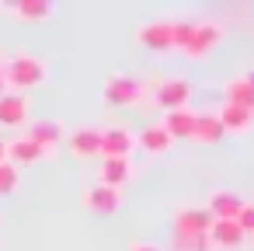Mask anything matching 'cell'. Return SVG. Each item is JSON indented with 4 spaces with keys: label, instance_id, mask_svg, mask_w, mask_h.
<instances>
[{
    "label": "cell",
    "instance_id": "12",
    "mask_svg": "<svg viewBox=\"0 0 254 251\" xmlns=\"http://www.w3.org/2000/svg\"><path fill=\"white\" fill-rule=\"evenodd\" d=\"M216 119H219L223 133H233V136H247L254 129V115L247 108H240V105H223L216 112Z\"/></svg>",
    "mask_w": 254,
    "mask_h": 251
},
{
    "label": "cell",
    "instance_id": "14",
    "mask_svg": "<svg viewBox=\"0 0 254 251\" xmlns=\"http://www.w3.org/2000/svg\"><path fill=\"white\" fill-rule=\"evenodd\" d=\"M7 147V164H14V167H21V164H32V161H39V157H49L35 140H28V136H14L11 143H4Z\"/></svg>",
    "mask_w": 254,
    "mask_h": 251
},
{
    "label": "cell",
    "instance_id": "23",
    "mask_svg": "<svg viewBox=\"0 0 254 251\" xmlns=\"http://www.w3.org/2000/svg\"><path fill=\"white\" fill-rule=\"evenodd\" d=\"M237 227L244 230V237H254V202H244V209L237 213Z\"/></svg>",
    "mask_w": 254,
    "mask_h": 251
},
{
    "label": "cell",
    "instance_id": "5",
    "mask_svg": "<svg viewBox=\"0 0 254 251\" xmlns=\"http://www.w3.org/2000/svg\"><path fill=\"white\" fill-rule=\"evenodd\" d=\"M212 227V213L205 206H181L174 213V237H202Z\"/></svg>",
    "mask_w": 254,
    "mask_h": 251
},
{
    "label": "cell",
    "instance_id": "21",
    "mask_svg": "<svg viewBox=\"0 0 254 251\" xmlns=\"http://www.w3.org/2000/svg\"><path fill=\"white\" fill-rule=\"evenodd\" d=\"M223 94H226V105H240V108H247V112L254 115V91L244 84V77H233V81H226Z\"/></svg>",
    "mask_w": 254,
    "mask_h": 251
},
{
    "label": "cell",
    "instance_id": "9",
    "mask_svg": "<svg viewBox=\"0 0 254 251\" xmlns=\"http://www.w3.org/2000/svg\"><path fill=\"white\" fill-rule=\"evenodd\" d=\"M66 147H70V154H73V157L91 161L94 154H101V129H94V126H77V129L70 133Z\"/></svg>",
    "mask_w": 254,
    "mask_h": 251
},
{
    "label": "cell",
    "instance_id": "15",
    "mask_svg": "<svg viewBox=\"0 0 254 251\" xmlns=\"http://www.w3.org/2000/svg\"><path fill=\"white\" fill-rule=\"evenodd\" d=\"M205 209L212 213V220H237V213L244 209V199H240L237 192L219 188V192L209 195V206H205Z\"/></svg>",
    "mask_w": 254,
    "mask_h": 251
},
{
    "label": "cell",
    "instance_id": "13",
    "mask_svg": "<svg viewBox=\"0 0 254 251\" xmlns=\"http://www.w3.org/2000/svg\"><path fill=\"white\" fill-rule=\"evenodd\" d=\"M28 140H35L46 154H53L56 147H60V140H63V126L56 122V119H35L32 126H28V133H25Z\"/></svg>",
    "mask_w": 254,
    "mask_h": 251
},
{
    "label": "cell",
    "instance_id": "1",
    "mask_svg": "<svg viewBox=\"0 0 254 251\" xmlns=\"http://www.w3.org/2000/svg\"><path fill=\"white\" fill-rule=\"evenodd\" d=\"M46 77H49L46 60H39V56H32V53H14V56H7V60H0V81H4L14 94L46 84Z\"/></svg>",
    "mask_w": 254,
    "mask_h": 251
},
{
    "label": "cell",
    "instance_id": "20",
    "mask_svg": "<svg viewBox=\"0 0 254 251\" xmlns=\"http://www.w3.org/2000/svg\"><path fill=\"white\" fill-rule=\"evenodd\" d=\"M7 11L18 14V18H25V21H49L56 14V7L46 4V0H21V4H11Z\"/></svg>",
    "mask_w": 254,
    "mask_h": 251
},
{
    "label": "cell",
    "instance_id": "11",
    "mask_svg": "<svg viewBox=\"0 0 254 251\" xmlns=\"http://www.w3.org/2000/svg\"><path fill=\"white\" fill-rule=\"evenodd\" d=\"M84 206L91 213H101V216H112L122 209V192L119 188H105V185H91L84 192Z\"/></svg>",
    "mask_w": 254,
    "mask_h": 251
},
{
    "label": "cell",
    "instance_id": "18",
    "mask_svg": "<svg viewBox=\"0 0 254 251\" xmlns=\"http://www.w3.org/2000/svg\"><path fill=\"white\" fill-rule=\"evenodd\" d=\"M191 140H198V143H219V140H223V126H219L216 112L195 115V122H191Z\"/></svg>",
    "mask_w": 254,
    "mask_h": 251
},
{
    "label": "cell",
    "instance_id": "25",
    "mask_svg": "<svg viewBox=\"0 0 254 251\" xmlns=\"http://www.w3.org/2000/svg\"><path fill=\"white\" fill-rule=\"evenodd\" d=\"M244 84H247V87L254 91V70H247V74H244Z\"/></svg>",
    "mask_w": 254,
    "mask_h": 251
},
{
    "label": "cell",
    "instance_id": "22",
    "mask_svg": "<svg viewBox=\"0 0 254 251\" xmlns=\"http://www.w3.org/2000/svg\"><path fill=\"white\" fill-rule=\"evenodd\" d=\"M18 181H21V178H18V167L4 161V164H0V195H11V192L18 188Z\"/></svg>",
    "mask_w": 254,
    "mask_h": 251
},
{
    "label": "cell",
    "instance_id": "3",
    "mask_svg": "<svg viewBox=\"0 0 254 251\" xmlns=\"http://www.w3.org/2000/svg\"><path fill=\"white\" fill-rule=\"evenodd\" d=\"M146 94L143 81L129 77V74H112L105 81V101L108 105H119V108H129V105H139Z\"/></svg>",
    "mask_w": 254,
    "mask_h": 251
},
{
    "label": "cell",
    "instance_id": "27",
    "mask_svg": "<svg viewBox=\"0 0 254 251\" xmlns=\"http://www.w3.org/2000/svg\"><path fill=\"white\" fill-rule=\"evenodd\" d=\"M0 94H4V81H0Z\"/></svg>",
    "mask_w": 254,
    "mask_h": 251
},
{
    "label": "cell",
    "instance_id": "10",
    "mask_svg": "<svg viewBox=\"0 0 254 251\" xmlns=\"http://www.w3.org/2000/svg\"><path fill=\"white\" fill-rule=\"evenodd\" d=\"M129 178H132V161L129 157H105L101 167H98V185H105V188H119L122 192V185Z\"/></svg>",
    "mask_w": 254,
    "mask_h": 251
},
{
    "label": "cell",
    "instance_id": "4",
    "mask_svg": "<svg viewBox=\"0 0 254 251\" xmlns=\"http://www.w3.org/2000/svg\"><path fill=\"white\" fill-rule=\"evenodd\" d=\"M153 101H157L164 112H181V108H188V101H191V84H188L185 77H167V81H160V84L153 87Z\"/></svg>",
    "mask_w": 254,
    "mask_h": 251
},
{
    "label": "cell",
    "instance_id": "24",
    "mask_svg": "<svg viewBox=\"0 0 254 251\" xmlns=\"http://www.w3.org/2000/svg\"><path fill=\"white\" fill-rule=\"evenodd\" d=\"M129 251H160L157 244H143V241H136V244H129Z\"/></svg>",
    "mask_w": 254,
    "mask_h": 251
},
{
    "label": "cell",
    "instance_id": "16",
    "mask_svg": "<svg viewBox=\"0 0 254 251\" xmlns=\"http://www.w3.org/2000/svg\"><path fill=\"white\" fill-rule=\"evenodd\" d=\"M136 147L146 150L150 157H160V154H167V150L174 147V140L160 129V122H153V126H146L143 133H136Z\"/></svg>",
    "mask_w": 254,
    "mask_h": 251
},
{
    "label": "cell",
    "instance_id": "17",
    "mask_svg": "<svg viewBox=\"0 0 254 251\" xmlns=\"http://www.w3.org/2000/svg\"><path fill=\"white\" fill-rule=\"evenodd\" d=\"M191 122H195V112H188V108H181V112H164L160 129H164L171 140H191Z\"/></svg>",
    "mask_w": 254,
    "mask_h": 251
},
{
    "label": "cell",
    "instance_id": "8",
    "mask_svg": "<svg viewBox=\"0 0 254 251\" xmlns=\"http://www.w3.org/2000/svg\"><path fill=\"white\" fill-rule=\"evenodd\" d=\"M0 126H7V129L28 126V98L25 94H14V91L0 94Z\"/></svg>",
    "mask_w": 254,
    "mask_h": 251
},
{
    "label": "cell",
    "instance_id": "2",
    "mask_svg": "<svg viewBox=\"0 0 254 251\" xmlns=\"http://www.w3.org/2000/svg\"><path fill=\"white\" fill-rule=\"evenodd\" d=\"M219 42H223V28L216 21H195V28H191V35H188V42H185L181 53L188 60H209Z\"/></svg>",
    "mask_w": 254,
    "mask_h": 251
},
{
    "label": "cell",
    "instance_id": "7",
    "mask_svg": "<svg viewBox=\"0 0 254 251\" xmlns=\"http://www.w3.org/2000/svg\"><path fill=\"white\" fill-rule=\"evenodd\" d=\"M209 241H212V251H216V248H219V251H237V248L247 244V237H244V230L237 227V220H212Z\"/></svg>",
    "mask_w": 254,
    "mask_h": 251
},
{
    "label": "cell",
    "instance_id": "6",
    "mask_svg": "<svg viewBox=\"0 0 254 251\" xmlns=\"http://www.w3.org/2000/svg\"><path fill=\"white\" fill-rule=\"evenodd\" d=\"M132 147H136V133H132L126 122L101 129V154H105V157H129Z\"/></svg>",
    "mask_w": 254,
    "mask_h": 251
},
{
    "label": "cell",
    "instance_id": "19",
    "mask_svg": "<svg viewBox=\"0 0 254 251\" xmlns=\"http://www.w3.org/2000/svg\"><path fill=\"white\" fill-rule=\"evenodd\" d=\"M136 39L150 49H171V21H150V25L139 28Z\"/></svg>",
    "mask_w": 254,
    "mask_h": 251
},
{
    "label": "cell",
    "instance_id": "26",
    "mask_svg": "<svg viewBox=\"0 0 254 251\" xmlns=\"http://www.w3.org/2000/svg\"><path fill=\"white\" fill-rule=\"evenodd\" d=\"M7 161V147H4V140H0V164Z\"/></svg>",
    "mask_w": 254,
    "mask_h": 251
}]
</instances>
